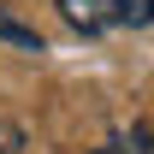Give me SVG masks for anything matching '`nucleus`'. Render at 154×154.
Returning <instances> with one entry per match:
<instances>
[{
  "label": "nucleus",
  "instance_id": "obj_1",
  "mask_svg": "<svg viewBox=\"0 0 154 154\" xmlns=\"http://www.w3.org/2000/svg\"><path fill=\"white\" fill-rule=\"evenodd\" d=\"M54 6H59V18L71 30H83V36H101V30H119L125 24L119 0H54Z\"/></svg>",
  "mask_w": 154,
  "mask_h": 154
},
{
  "label": "nucleus",
  "instance_id": "obj_2",
  "mask_svg": "<svg viewBox=\"0 0 154 154\" xmlns=\"http://www.w3.org/2000/svg\"><path fill=\"white\" fill-rule=\"evenodd\" d=\"M0 42H12L18 54H42V48H48V42H42V30H36V24H24L6 0H0Z\"/></svg>",
  "mask_w": 154,
  "mask_h": 154
},
{
  "label": "nucleus",
  "instance_id": "obj_3",
  "mask_svg": "<svg viewBox=\"0 0 154 154\" xmlns=\"http://www.w3.org/2000/svg\"><path fill=\"white\" fill-rule=\"evenodd\" d=\"M89 154H154V131H148V125H131V131L107 136V142L89 148Z\"/></svg>",
  "mask_w": 154,
  "mask_h": 154
},
{
  "label": "nucleus",
  "instance_id": "obj_4",
  "mask_svg": "<svg viewBox=\"0 0 154 154\" xmlns=\"http://www.w3.org/2000/svg\"><path fill=\"white\" fill-rule=\"evenodd\" d=\"M18 148H24V131L12 119H0V154H18Z\"/></svg>",
  "mask_w": 154,
  "mask_h": 154
},
{
  "label": "nucleus",
  "instance_id": "obj_5",
  "mask_svg": "<svg viewBox=\"0 0 154 154\" xmlns=\"http://www.w3.org/2000/svg\"><path fill=\"white\" fill-rule=\"evenodd\" d=\"M119 12H125V24H148V0H119Z\"/></svg>",
  "mask_w": 154,
  "mask_h": 154
},
{
  "label": "nucleus",
  "instance_id": "obj_6",
  "mask_svg": "<svg viewBox=\"0 0 154 154\" xmlns=\"http://www.w3.org/2000/svg\"><path fill=\"white\" fill-rule=\"evenodd\" d=\"M148 24H154V0H148Z\"/></svg>",
  "mask_w": 154,
  "mask_h": 154
}]
</instances>
